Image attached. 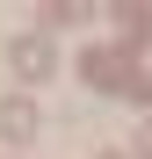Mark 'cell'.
I'll use <instances>...</instances> for the list:
<instances>
[{
	"instance_id": "6da1fadb",
	"label": "cell",
	"mask_w": 152,
	"mask_h": 159,
	"mask_svg": "<svg viewBox=\"0 0 152 159\" xmlns=\"http://www.w3.org/2000/svg\"><path fill=\"white\" fill-rule=\"evenodd\" d=\"M15 65H22V72H44V65H51V51H44V43H29V36H22V43H15Z\"/></svg>"
}]
</instances>
